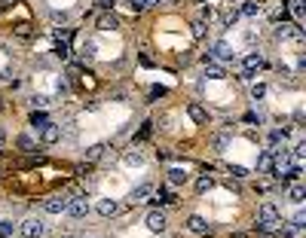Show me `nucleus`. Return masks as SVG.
Wrapping results in <instances>:
<instances>
[{"instance_id":"1","label":"nucleus","mask_w":306,"mask_h":238,"mask_svg":"<svg viewBox=\"0 0 306 238\" xmlns=\"http://www.w3.org/2000/svg\"><path fill=\"white\" fill-rule=\"evenodd\" d=\"M279 223V208L273 205V201H263L260 205V214H257V229L266 232V229H273Z\"/></svg>"},{"instance_id":"2","label":"nucleus","mask_w":306,"mask_h":238,"mask_svg":"<svg viewBox=\"0 0 306 238\" xmlns=\"http://www.w3.org/2000/svg\"><path fill=\"white\" fill-rule=\"evenodd\" d=\"M19 232H22V238H40L46 232V226H43L40 217H25L19 223Z\"/></svg>"},{"instance_id":"3","label":"nucleus","mask_w":306,"mask_h":238,"mask_svg":"<svg viewBox=\"0 0 306 238\" xmlns=\"http://www.w3.org/2000/svg\"><path fill=\"white\" fill-rule=\"evenodd\" d=\"M144 226H147V232H153V235H163L166 232V226H169V220H166V211H150L147 217H144Z\"/></svg>"},{"instance_id":"4","label":"nucleus","mask_w":306,"mask_h":238,"mask_svg":"<svg viewBox=\"0 0 306 238\" xmlns=\"http://www.w3.org/2000/svg\"><path fill=\"white\" fill-rule=\"evenodd\" d=\"M260 67H263V55L260 52H248L242 58V80H251Z\"/></svg>"},{"instance_id":"5","label":"nucleus","mask_w":306,"mask_h":238,"mask_svg":"<svg viewBox=\"0 0 306 238\" xmlns=\"http://www.w3.org/2000/svg\"><path fill=\"white\" fill-rule=\"evenodd\" d=\"M187 232H190V235H208V232H211V226H208V220H205V217L190 214V217H187Z\"/></svg>"},{"instance_id":"6","label":"nucleus","mask_w":306,"mask_h":238,"mask_svg":"<svg viewBox=\"0 0 306 238\" xmlns=\"http://www.w3.org/2000/svg\"><path fill=\"white\" fill-rule=\"evenodd\" d=\"M67 214L74 217V220H83L89 214V201L86 195H77V198H67Z\"/></svg>"},{"instance_id":"7","label":"nucleus","mask_w":306,"mask_h":238,"mask_svg":"<svg viewBox=\"0 0 306 238\" xmlns=\"http://www.w3.org/2000/svg\"><path fill=\"white\" fill-rule=\"evenodd\" d=\"M40 141H43V143H49V146H52V143H59V141H61V128L49 119L46 125H40Z\"/></svg>"},{"instance_id":"8","label":"nucleus","mask_w":306,"mask_h":238,"mask_svg":"<svg viewBox=\"0 0 306 238\" xmlns=\"http://www.w3.org/2000/svg\"><path fill=\"white\" fill-rule=\"evenodd\" d=\"M187 116H190L196 125H208V110H205L199 101H190V104H187Z\"/></svg>"},{"instance_id":"9","label":"nucleus","mask_w":306,"mask_h":238,"mask_svg":"<svg viewBox=\"0 0 306 238\" xmlns=\"http://www.w3.org/2000/svg\"><path fill=\"white\" fill-rule=\"evenodd\" d=\"M43 211H46V214H64V211H67V198H64V195H49V198H43Z\"/></svg>"},{"instance_id":"10","label":"nucleus","mask_w":306,"mask_h":238,"mask_svg":"<svg viewBox=\"0 0 306 238\" xmlns=\"http://www.w3.org/2000/svg\"><path fill=\"white\" fill-rule=\"evenodd\" d=\"M211 58H218V61H233L236 55H233V46L227 43V40H218L211 46Z\"/></svg>"},{"instance_id":"11","label":"nucleus","mask_w":306,"mask_h":238,"mask_svg":"<svg viewBox=\"0 0 306 238\" xmlns=\"http://www.w3.org/2000/svg\"><path fill=\"white\" fill-rule=\"evenodd\" d=\"M153 195V183H138V187L129 192V201L132 205H141V201H147Z\"/></svg>"},{"instance_id":"12","label":"nucleus","mask_w":306,"mask_h":238,"mask_svg":"<svg viewBox=\"0 0 306 238\" xmlns=\"http://www.w3.org/2000/svg\"><path fill=\"white\" fill-rule=\"evenodd\" d=\"M95 211H98L101 217H114V214L120 211V201H114V198H98V205H95Z\"/></svg>"},{"instance_id":"13","label":"nucleus","mask_w":306,"mask_h":238,"mask_svg":"<svg viewBox=\"0 0 306 238\" xmlns=\"http://www.w3.org/2000/svg\"><path fill=\"white\" fill-rule=\"evenodd\" d=\"M276 34L282 37V40H297V43L303 40V31H300L297 25H282V28H279Z\"/></svg>"},{"instance_id":"14","label":"nucleus","mask_w":306,"mask_h":238,"mask_svg":"<svg viewBox=\"0 0 306 238\" xmlns=\"http://www.w3.org/2000/svg\"><path fill=\"white\" fill-rule=\"evenodd\" d=\"M95 28H98V31H117V28H120V18H117L114 12H104V15L98 18Z\"/></svg>"},{"instance_id":"15","label":"nucleus","mask_w":306,"mask_h":238,"mask_svg":"<svg viewBox=\"0 0 306 238\" xmlns=\"http://www.w3.org/2000/svg\"><path fill=\"white\" fill-rule=\"evenodd\" d=\"M205 77H208V80H224L227 70H224L221 64H214V58H211V61H205Z\"/></svg>"},{"instance_id":"16","label":"nucleus","mask_w":306,"mask_h":238,"mask_svg":"<svg viewBox=\"0 0 306 238\" xmlns=\"http://www.w3.org/2000/svg\"><path fill=\"white\" fill-rule=\"evenodd\" d=\"M269 171H273V153H260L257 156V174H269Z\"/></svg>"},{"instance_id":"17","label":"nucleus","mask_w":306,"mask_h":238,"mask_svg":"<svg viewBox=\"0 0 306 238\" xmlns=\"http://www.w3.org/2000/svg\"><path fill=\"white\" fill-rule=\"evenodd\" d=\"M193 187H196V192L202 195V192H208V190L214 187V177H211V174H199V177H196V183H193Z\"/></svg>"},{"instance_id":"18","label":"nucleus","mask_w":306,"mask_h":238,"mask_svg":"<svg viewBox=\"0 0 306 238\" xmlns=\"http://www.w3.org/2000/svg\"><path fill=\"white\" fill-rule=\"evenodd\" d=\"M230 141H233V138H230L227 132H224V135H214V141H211V150H214V153H227Z\"/></svg>"},{"instance_id":"19","label":"nucleus","mask_w":306,"mask_h":238,"mask_svg":"<svg viewBox=\"0 0 306 238\" xmlns=\"http://www.w3.org/2000/svg\"><path fill=\"white\" fill-rule=\"evenodd\" d=\"M169 183H172V187H184V183H187V171L184 168H169Z\"/></svg>"},{"instance_id":"20","label":"nucleus","mask_w":306,"mask_h":238,"mask_svg":"<svg viewBox=\"0 0 306 238\" xmlns=\"http://www.w3.org/2000/svg\"><path fill=\"white\" fill-rule=\"evenodd\" d=\"M303 198H306V190L300 187V183L288 187V201H294V205H303Z\"/></svg>"},{"instance_id":"21","label":"nucleus","mask_w":306,"mask_h":238,"mask_svg":"<svg viewBox=\"0 0 306 238\" xmlns=\"http://www.w3.org/2000/svg\"><path fill=\"white\" fill-rule=\"evenodd\" d=\"M153 201H156V205H175V192H172V190H166V187H159Z\"/></svg>"},{"instance_id":"22","label":"nucleus","mask_w":306,"mask_h":238,"mask_svg":"<svg viewBox=\"0 0 306 238\" xmlns=\"http://www.w3.org/2000/svg\"><path fill=\"white\" fill-rule=\"evenodd\" d=\"M239 15H248V18L260 15V3H257V0H245V3H242V9H239Z\"/></svg>"},{"instance_id":"23","label":"nucleus","mask_w":306,"mask_h":238,"mask_svg":"<svg viewBox=\"0 0 306 238\" xmlns=\"http://www.w3.org/2000/svg\"><path fill=\"white\" fill-rule=\"evenodd\" d=\"M80 52H83V58H86V61H92L95 55H98V46H95V40H83Z\"/></svg>"},{"instance_id":"24","label":"nucleus","mask_w":306,"mask_h":238,"mask_svg":"<svg viewBox=\"0 0 306 238\" xmlns=\"http://www.w3.org/2000/svg\"><path fill=\"white\" fill-rule=\"evenodd\" d=\"M15 143H19L22 153H37V143H34V138H28V135H19V141H15Z\"/></svg>"},{"instance_id":"25","label":"nucleus","mask_w":306,"mask_h":238,"mask_svg":"<svg viewBox=\"0 0 306 238\" xmlns=\"http://www.w3.org/2000/svg\"><path fill=\"white\" fill-rule=\"evenodd\" d=\"M56 58H61V61H67V58H70V46L61 40V37H56Z\"/></svg>"},{"instance_id":"26","label":"nucleus","mask_w":306,"mask_h":238,"mask_svg":"<svg viewBox=\"0 0 306 238\" xmlns=\"http://www.w3.org/2000/svg\"><path fill=\"white\" fill-rule=\"evenodd\" d=\"M221 22H224V28H233L239 22V9H224L221 12Z\"/></svg>"},{"instance_id":"27","label":"nucleus","mask_w":306,"mask_h":238,"mask_svg":"<svg viewBox=\"0 0 306 238\" xmlns=\"http://www.w3.org/2000/svg\"><path fill=\"white\" fill-rule=\"evenodd\" d=\"M15 229H19V223H12V220H0V238H12Z\"/></svg>"},{"instance_id":"28","label":"nucleus","mask_w":306,"mask_h":238,"mask_svg":"<svg viewBox=\"0 0 306 238\" xmlns=\"http://www.w3.org/2000/svg\"><path fill=\"white\" fill-rule=\"evenodd\" d=\"M291 12L297 22H303V15H306V0H291Z\"/></svg>"},{"instance_id":"29","label":"nucleus","mask_w":306,"mask_h":238,"mask_svg":"<svg viewBox=\"0 0 306 238\" xmlns=\"http://www.w3.org/2000/svg\"><path fill=\"white\" fill-rule=\"evenodd\" d=\"M49 122V113H43V110H34V113H31V125L34 128H40V125H46Z\"/></svg>"},{"instance_id":"30","label":"nucleus","mask_w":306,"mask_h":238,"mask_svg":"<svg viewBox=\"0 0 306 238\" xmlns=\"http://www.w3.org/2000/svg\"><path fill=\"white\" fill-rule=\"evenodd\" d=\"M104 150H107L104 143H95V146H89V150H86V159H89V162H92V159H101V156H104Z\"/></svg>"},{"instance_id":"31","label":"nucleus","mask_w":306,"mask_h":238,"mask_svg":"<svg viewBox=\"0 0 306 238\" xmlns=\"http://www.w3.org/2000/svg\"><path fill=\"white\" fill-rule=\"evenodd\" d=\"M227 174H233L236 180H242V177H248V168H245V165H227Z\"/></svg>"},{"instance_id":"32","label":"nucleus","mask_w":306,"mask_h":238,"mask_svg":"<svg viewBox=\"0 0 306 238\" xmlns=\"http://www.w3.org/2000/svg\"><path fill=\"white\" fill-rule=\"evenodd\" d=\"M288 226H291V229H297V232H300V229L306 226V214H303V211H297V214L291 217V223H288Z\"/></svg>"},{"instance_id":"33","label":"nucleus","mask_w":306,"mask_h":238,"mask_svg":"<svg viewBox=\"0 0 306 238\" xmlns=\"http://www.w3.org/2000/svg\"><path fill=\"white\" fill-rule=\"evenodd\" d=\"M251 98L263 101V98H266V86H263V83H254V86H251Z\"/></svg>"},{"instance_id":"34","label":"nucleus","mask_w":306,"mask_h":238,"mask_svg":"<svg viewBox=\"0 0 306 238\" xmlns=\"http://www.w3.org/2000/svg\"><path fill=\"white\" fill-rule=\"evenodd\" d=\"M285 141H288V132H279V128H276V132H269V143H273V146L285 143Z\"/></svg>"},{"instance_id":"35","label":"nucleus","mask_w":306,"mask_h":238,"mask_svg":"<svg viewBox=\"0 0 306 238\" xmlns=\"http://www.w3.org/2000/svg\"><path fill=\"white\" fill-rule=\"evenodd\" d=\"M125 165H144V153H125Z\"/></svg>"},{"instance_id":"36","label":"nucleus","mask_w":306,"mask_h":238,"mask_svg":"<svg viewBox=\"0 0 306 238\" xmlns=\"http://www.w3.org/2000/svg\"><path fill=\"white\" fill-rule=\"evenodd\" d=\"M193 37H196V40L205 37V22H193Z\"/></svg>"},{"instance_id":"37","label":"nucleus","mask_w":306,"mask_h":238,"mask_svg":"<svg viewBox=\"0 0 306 238\" xmlns=\"http://www.w3.org/2000/svg\"><path fill=\"white\" fill-rule=\"evenodd\" d=\"M31 34H34V31H31V25H19V28H15V37H22V40H28Z\"/></svg>"},{"instance_id":"38","label":"nucleus","mask_w":306,"mask_h":238,"mask_svg":"<svg viewBox=\"0 0 306 238\" xmlns=\"http://www.w3.org/2000/svg\"><path fill=\"white\" fill-rule=\"evenodd\" d=\"M31 101H34V107H46V104H49V95H34Z\"/></svg>"},{"instance_id":"39","label":"nucleus","mask_w":306,"mask_h":238,"mask_svg":"<svg viewBox=\"0 0 306 238\" xmlns=\"http://www.w3.org/2000/svg\"><path fill=\"white\" fill-rule=\"evenodd\" d=\"M306 156V141H300L297 146H294V159H303Z\"/></svg>"},{"instance_id":"40","label":"nucleus","mask_w":306,"mask_h":238,"mask_svg":"<svg viewBox=\"0 0 306 238\" xmlns=\"http://www.w3.org/2000/svg\"><path fill=\"white\" fill-rule=\"evenodd\" d=\"M52 22H56V25L67 22V12H59V9H52Z\"/></svg>"},{"instance_id":"41","label":"nucleus","mask_w":306,"mask_h":238,"mask_svg":"<svg viewBox=\"0 0 306 238\" xmlns=\"http://www.w3.org/2000/svg\"><path fill=\"white\" fill-rule=\"evenodd\" d=\"M211 18H214V9H211V6H202V18H199V22H211Z\"/></svg>"},{"instance_id":"42","label":"nucleus","mask_w":306,"mask_h":238,"mask_svg":"<svg viewBox=\"0 0 306 238\" xmlns=\"http://www.w3.org/2000/svg\"><path fill=\"white\" fill-rule=\"evenodd\" d=\"M163 95H166L163 86H153V89H150V98H163Z\"/></svg>"},{"instance_id":"43","label":"nucleus","mask_w":306,"mask_h":238,"mask_svg":"<svg viewBox=\"0 0 306 238\" xmlns=\"http://www.w3.org/2000/svg\"><path fill=\"white\" fill-rule=\"evenodd\" d=\"M95 3H98L101 9H114V3H117V0H95Z\"/></svg>"},{"instance_id":"44","label":"nucleus","mask_w":306,"mask_h":238,"mask_svg":"<svg viewBox=\"0 0 306 238\" xmlns=\"http://www.w3.org/2000/svg\"><path fill=\"white\" fill-rule=\"evenodd\" d=\"M138 3H141L144 9H147V6H159V3H163V0H138Z\"/></svg>"},{"instance_id":"45","label":"nucleus","mask_w":306,"mask_h":238,"mask_svg":"<svg viewBox=\"0 0 306 238\" xmlns=\"http://www.w3.org/2000/svg\"><path fill=\"white\" fill-rule=\"evenodd\" d=\"M9 80V70H0V83H6Z\"/></svg>"},{"instance_id":"46","label":"nucleus","mask_w":306,"mask_h":238,"mask_svg":"<svg viewBox=\"0 0 306 238\" xmlns=\"http://www.w3.org/2000/svg\"><path fill=\"white\" fill-rule=\"evenodd\" d=\"M6 143V132H3V128H0V146H3Z\"/></svg>"},{"instance_id":"47","label":"nucleus","mask_w":306,"mask_h":238,"mask_svg":"<svg viewBox=\"0 0 306 238\" xmlns=\"http://www.w3.org/2000/svg\"><path fill=\"white\" fill-rule=\"evenodd\" d=\"M0 113H3V101H0Z\"/></svg>"}]
</instances>
